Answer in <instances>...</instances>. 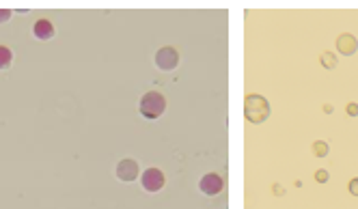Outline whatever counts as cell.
<instances>
[{
	"label": "cell",
	"instance_id": "3957f363",
	"mask_svg": "<svg viewBox=\"0 0 358 209\" xmlns=\"http://www.w3.org/2000/svg\"><path fill=\"white\" fill-rule=\"evenodd\" d=\"M179 62V52L171 46H164L155 52V67L162 71H173Z\"/></svg>",
	"mask_w": 358,
	"mask_h": 209
},
{
	"label": "cell",
	"instance_id": "8992f818",
	"mask_svg": "<svg viewBox=\"0 0 358 209\" xmlns=\"http://www.w3.org/2000/svg\"><path fill=\"white\" fill-rule=\"evenodd\" d=\"M138 173H141V169H138V164H136L134 160H121L119 164H117V177L121 181H136L138 179Z\"/></svg>",
	"mask_w": 358,
	"mask_h": 209
},
{
	"label": "cell",
	"instance_id": "8fae6325",
	"mask_svg": "<svg viewBox=\"0 0 358 209\" xmlns=\"http://www.w3.org/2000/svg\"><path fill=\"white\" fill-rule=\"evenodd\" d=\"M322 65L328 67V69H332L336 65V58H334L332 52H324V54H322Z\"/></svg>",
	"mask_w": 358,
	"mask_h": 209
},
{
	"label": "cell",
	"instance_id": "7c38bea8",
	"mask_svg": "<svg viewBox=\"0 0 358 209\" xmlns=\"http://www.w3.org/2000/svg\"><path fill=\"white\" fill-rule=\"evenodd\" d=\"M315 179H317L320 183H326V181H328V171H317V173H315Z\"/></svg>",
	"mask_w": 358,
	"mask_h": 209
},
{
	"label": "cell",
	"instance_id": "5bb4252c",
	"mask_svg": "<svg viewBox=\"0 0 358 209\" xmlns=\"http://www.w3.org/2000/svg\"><path fill=\"white\" fill-rule=\"evenodd\" d=\"M350 192H352L354 196H358V177H354V179L350 181Z\"/></svg>",
	"mask_w": 358,
	"mask_h": 209
},
{
	"label": "cell",
	"instance_id": "4fadbf2b",
	"mask_svg": "<svg viewBox=\"0 0 358 209\" xmlns=\"http://www.w3.org/2000/svg\"><path fill=\"white\" fill-rule=\"evenodd\" d=\"M9 17H11V11H9V9H0V24L9 22Z\"/></svg>",
	"mask_w": 358,
	"mask_h": 209
},
{
	"label": "cell",
	"instance_id": "ba28073f",
	"mask_svg": "<svg viewBox=\"0 0 358 209\" xmlns=\"http://www.w3.org/2000/svg\"><path fill=\"white\" fill-rule=\"evenodd\" d=\"M33 35L41 41H48L54 37V26H52L50 19H37L35 26H33Z\"/></svg>",
	"mask_w": 358,
	"mask_h": 209
},
{
	"label": "cell",
	"instance_id": "7a4b0ae2",
	"mask_svg": "<svg viewBox=\"0 0 358 209\" xmlns=\"http://www.w3.org/2000/svg\"><path fill=\"white\" fill-rule=\"evenodd\" d=\"M244 114L250 123H263L270 117V103L261 95H248L244 101Z\"/></svg>",
	"mask_w": 358,
	"mask_h": 209
},
{
	"label": "cell",
	"instance_id": "9a60e30c",
	"mask_svg": "<svg viewBox=\"0 0 358 209\" xmlns=\"http://www.w3.org/2000/svg\"><path fill=\"white\" fill-rule=\"evenodd\" d=\"M347 114H350V117H356V114H358V103H350V106H347Z\"/></svg>",
	"mask_w": 358,
	"mask_h": 209
},
{
	"label": "cell",
	"instance_id": "30bf717a",
	"mask_svg": "<svg viewBox=\"0 0 358 209\" xmlns=\"http://www.w3.org/2000/svg\"><path fill=\"white\" fill-rule=\"evenodd\" d=\"M313 151H315V155H317V158H326V155H328V142L317 140V142L313 144Z\"/></svg>",
	"mask_w": 358,
	"mask_h": 209
},
{
	"label": "cell",
	"instance_id": "9c48e42d",
	"mask_svg": "<svg viewBox=\"0 0 358 209\" xmlns=\"http://www.w3.org/2000/svg\"><path fill=\"white\" fill-rule=\"evenodd\" d=\"M11 60H13V52L7 46H0V69H7L11 65Z\"/></svg>",
	"mask_w": 358,
	"mask_h": 209
},
{
	"label": "cell",
	"instance_id": "6da1fadb",
	"mask_svg": "<svg viewBox=\"0 0 358 209\" xmlns=\"http://www.w3.org/2000/svg\"><path fill=\"white\" fill-rule=\"evenodd\" d=\"M138 110L145 119H157V117H162V112L166 110V99L157 91H149L141 97Z\"/></svg>",
	"mask_w": 358,
	"mask_h": 209
},
{
	"label": "cell",
	"instance_id": "5b68a950",
	"mask_svg": "<svg viewBox=\"0 0 358 209\" xmlns=\"http://www.w3.org/2000/svg\"><path fill=\"white\" fill-rule=\"evenodd\" d=\"M223 185H225L223 177L216 175V173H207V175H203L201 183H198V187H201V192H203V194H207V196H216L220 190H223Z\"/></svg>",
	"mask_w": 358,
	"mask_h": 209
},
{
	"label": "cell",
	"instance_id": "52a82bcc",
	"mask_svg": "<svg viewBox=\"0 0 358 209\" xmlns=\"http://www.w3.org/2000/svg\"><path fill=\"white\" fill-rule=\"evenodd\" d=\"M336 50H339L341 54H345V56H352L354 52L358 50V41H356V37H352L350 33L341 35L339 39H336Z\"/></svg>",
	"mask_w": 358,
	"mask_h": 209
},
{
	"label": "cell",
	"instance_id": "277c9868",
	"mask_svg": "<svg viewBox=\"0 0 358 209\" xmlns=\"http://www.w3.org/2000/svg\"><path fill=\"white\" fill-rule=\"evenodd\" d=\"M141 183L147 192H160L164 187V173L160 169H155V166H151V169H147L141 175Z\"/></svg>",
	"mask_w": 358,
	"mask_h": 209
}]
</instances>
